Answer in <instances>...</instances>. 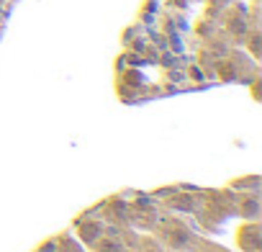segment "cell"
Here are the masks:
<instances>
[{"mask_svg":"<svg viewBox=\"0 0 262 252\" xmlns=\"http://www.w3.org/2000/svg\"><path fill=\"white\" fill-rule=\"evenodd\" d=\"M100 219L108 226H128V201H123V198H108L103 203Z\"/></svg>","mask_w":262,"mask_h":252,"instance_id":"obj_8","label":"cell"},{"mask_svg":"<svg viewBox=\"0 0 262 252\" xmlns=\"http://www.w3.org/2000/svg\"><path fill=\"white\" fill-rule=\"evenodd\" d=\"M121 234H123V239H126V252H167L155 237L139 234V232H134L131 226H123Z\"/></svg>","mask_w":262,"mask_h":252,"instance_id":"obj_6","label":"cell"},{"mask_svg":"<svg viewBox=\"0 0 262 252\" xmlns=\"http://www.w3.org/2000/svg\"><path fill=\"white\" fill-rule=\"evenodd\" d=\"M234 188H239V191H252V193H257V191H259V175L239 178V180L234 183Z\"/></svg>","mask_w":262,"mask_h":252,"instance_id":"obj_12","label":"cell"},{"mask_svg":"<svg viewBox=\"0 0 262 252\" xmlns=\"http://www.w3.org/2000/svg\"><path fill=\"white\" fill-rule=\"evenodd\" d=\"M160 216V206L149 198H137V201H128V226H139V229H152L155 221Z\"/></svg>","mask_w":262,"mask_h":252,"instance_id":"obj_3","label":"cell"},{"mask_svg":"<svg viewBox=\"0 0 262 252\" xmlns=\"http://www.w3.org/2000/svg\"><path fill=\"white\" fill-rule=\"evenodd\" d=\"M234 216H242L247 221H254L259 216V196L257 193H236L234 196Z\"/></svg>","mask_w":262,"mask_h":252,"instance_id":"obj_10","label":"cell"},{"mask_svg":"<svg viewBox=\"0 0 262 252\" xmlns=\"http://www.w3.org/2000/svg\"><path fill=\"white\" fill-rule=\"evenodd\" d=\"M234 196L231 191H203L201 193V206L195 211V216L203 224H224L226 219L234 216Z\"/></svg>","mask_w":262,"mask_h":252,"instance_id":"obj_2","label":"cell"},{"mask_svg":"<svg viewBox=\"0 0 262 252\" xmlns=\"http://www.w3.org/2000/svg\"><path fill=\"white\" fill-rule=\"evenodd\" d=\"M123 226H108L105 224V232L100 234V239L90 247L93 252H126V239L121 234Z\"/></svg>","mask_w":262,"mask_h":252,"instance_id":"obj_9","label":"cell"},{"mask_svg":"<svg viewBox=\"0 0 262 252\" xmlns=\"http://www.w3.org/2000/svg\"><path fill=\"white\" fill-rule=\"evenodd\" d=\"M162 206L172 214H193L201 206V193H190V191H162Z\"/></svg>","mask_w":262,"mask_h":252,"instance_id":"obj_4","label":"cell"},{"mask_svg":"<svg viewBox=\"0 0 262 252\" xmlns=\"http://www.w3.org/2000/svg\"><path fill=\"white\" fill-rule=\"evenodd\" d=\"M236 244L242 252H262V229L259 221H247L236 229Z\"/></svg>","mask_w":262,"mask_h":252,"instance_id":"obj_7","label":"cell"},{"mask_svg":"<svg viewBox=\"0 0 262 252\" xmlns=\"http://www.w3.org/2000/svg\"><path fill=\"white\" fill-rule=\"evenodd\" d=\"M103 232H105V221H103L100 216H80V219L75 221V234H77V239H80L85 247H93V244L100 239Z\"/></svg>","mask_w":262,"mask_h":252,"instance_id":"obj_5","label":"cell"},{"mask_svg":"<svg viewBox=\"0 0 262 252\" xmlns=\"http://www.w3.org/2000/svg\"><path fill=\"white\" fill-rule=\"evenodd\" d=\"M193 252H229L226 247H221V244H216V242H208V239H203V237H198V242H195V249Z\"/></svg>","mask_w":262,"mask_h":252,"instance_id":"obj_13","label":"cell"},{"mask_svg":"<svg viewBox=\"0 0 262 252\" xmlns=\"http://www.w3.org/2000/svg\"><path fill=\"white\" fill-rule=\"evenodd\" d=\"M152 232H155V239L167 252H193L195 242H198V234L180 214H162L160 211Z\"/></svg>","mask_w":262,"mask_h":252,"instance_id":"obj_1","label":"cell"},{"mask_svg":"<svg viewBox=\"0 0 262 252\" xmlns=\"http://www.w3.org/2000/svg\"><path fill=\"white\" fill-rule=\"evenodd\" d=\"M54 252H85V244L72 232H64L54 239Z\"/></svg>","mask_w":262,"mask_h":252,"instance_id":"obj_11","label":"cell"}]
</instances>
